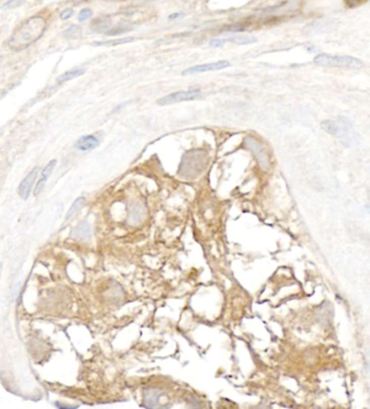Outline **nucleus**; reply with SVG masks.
Wrapping results in <instances>:
<instances>
[{
  "label": "nucleus",
  "instance_id": "1",
  "mask_svg": "<svg viewBox=\"0 0 370 409\" xmlns=\"http://www.w3.org/2000/svg\"><path fill=\"white\" fill-rule=\"evenodd\" d=\"M46 31V21L41 16H32L22 22L14 31L9 40V47L14 51H22L40 40Z\"/></svg>",
  "mask_w": 370,
  "mask_h": 409
},
{
  "label": "nucleus",
  "instance_id": "2",
  "mask_svg": "<svg viewBox=\"0 0 370 409\" xmlns=\"http://www.w3.org/2000/svg\"><path fill=\"white\" fill-rule=\"evenodd\" d=\"M206 154L201 151H193L186 153L182 159V164L179 168V174L185 178H195L200 171L205 169L206 164Z\"/></svg>",
  "mask_w": 370,
  "mask_h": 409
},
{
  "label": "nucleus",
  "instance_id": "3",
  "mask_svg": "<svg viewBox=\"0 0 370 409\" xmlns=\"http://www.w3.org/2000/svg\"><path fill=\"white\" fill-rule=\"evenodd\" d=\"M315 65L328 68H361L364 63L360 60L350 55H332L327 53H321L315 57Z\"/></svg>",
  "mask_w": 370,
  "mask_h": 409
},
{
  "label": "nucleus",
  "instance_id": "4",
  "mask_svg": "<svg viewBox=\"0 0 370 409\" xmlns=\"http://www.w3.org/2000/svg\"><path fill=\"white\" fill-rule=\"evenodd\" d=\"M336 120L338 122V133L336 137L341 141V143L344 147L349 148V147L357 146L358 142H359V135L353 127L352 122L344 116H338Z\"/></svg>",
  "mask_w": 370,
  "mask_h": 409
},
{
  "label": "nucleus",
  "instance_id": "5",
  "mask_svg": "<svg viewBox=\"0 0 370 409\" xmlns=\"http://www.w3.org/2000/svg\"><path fill=\"white\" fill-rule=\"evenodd\" d=\"M201 96H202V93L200 89H189V90L175 91V93L169 94V95L161 97L157 102H158V105H163V106H166V105L177 104V102L196 100V99H200Z\"/></svg>",
  "mask_w": 370,
  "mask_h": 409
},
{
  "label": "nucleus",
  "instance_id": "6",
  "mask_svg": "<svg viewBox=\"0 0 370 409\" xmlns=\"http://www.w3.org/2000/svg\"><path fill=\"white\" fill-rule=\"evenodd\" d=\"M244 144L254 154L255 159L258 160V164H259L260 168L263 170H268L271 168V159H269V155L264 151L263 146H261L259 142L255 140L254 137H252V136H247L246 140H244Z\"/></svg>",
  "mask_w": 370,
  "mask_h": 409
},
{
  "label": "nucleus",
  "instance_id": "7",
  "mask_svg": "<svg viewBox=\"0 0 370 409\" xmlns=\"http://www.w3.org/2000/svg\"><path fill=\"white\" fill-rule=\"evenodd\" d=\"M230 62L229 61H218L214 63H206V65H199L194 67H189L185 71H183V76H188V74L194 73H204V72L210 71H221V69L229 68Z\"/></svg>",
  "mask_w": 370,
  "mask_h": 409
},
{
  "label": "nucleus",
  "instance_id": "8",
  "mask_svg": "<svg viewBox=\"0 0 370 409\" xmlns=\"http://www.w3.org/2000/svg\"><path fill=\"white\" fill-rule=\"evenodd\" d=\"M38 170H40L38 168H33L32 170L30 171L26 177H25V179L21 182L20 186H19V195L21 196V199H24V200L29 199L30 193L32 191L33 184H35L36 179H37Z\"/></svg>",
  "mask_w": 370,
  "mask_h": 409
},
{
  "label": "nucleus",
  "instance_id": "9",
  "mask_svg": "<svg viewBox=\"0 0 370 409\" xmlns=\"http://www.w3.org/2000/svg\"><path fill=\"white\" fill-rule=\"evenodd\" d=\"M100 144V141L95 136L93 135H88V136H83L78 140L76 143H74V148L78 149L80 152H88L91 151V149L96 148Z\"/></svg>",
  "mask_w": 370,
  "mask_h": 409
},
{
  "label": "nucleus",
  "instance_id": "10",
  "mask_svg": "<svg viewBox=\"0 0 370 409\" xmlns=\"http://www.w3.org/2000/svg\"><path fill=\"white\" fill-rule=\"evenodd\" d=\"M56 164H57V160L54 159V160H51V162H49L48 164H47V165H44V168L42 170V174H41L40 180H38L37 184L35 185V190H33L35 195H38L41 193V191H42V189L44 188V184H46L47 180H48L49 175H51L52 170L55 169Z\"/></svg>",
  "mask_w": 370,
  "mask_h": 409
},
{
  "label": "nucleus",
  "instance_id": "11",
  "mask_svg": "<svg viewBox=\"0 0 370 409\" xmlns=\"http://www.w3.org/2000/svg\"><path fill=\"white\" fill-rule=\"evenodd\" d=\"M161 393L153 388H147L143 391V405L146 408H155L158 405Z\"/></svg>",
  "mask_w": 370,
  "mask_h": 409
},
{
  "label": "nucleus",
  "instance_id": "12",
  "mask_svg": "<svg viewBox=\"0 0 370 409\" xmlns=\"http://www.w3.org/2000/svg\"><path fill=\"white\" fill-rule=\"evenodd\" d=\"M85 73V69L83 68H73V69H69V71H67L66 73H63L62 76H60L57 78V84H63V83H67L69 82V80L74 79V78H78L80 77L82 74Z\"/></svg>",
  "mask_w": 370,
  "mask_h": 409
},
{
  "label": "nucleus",
  "instance_id": "13",
  "mask_svg": "<svg viewBox=\"0 0 370 409\" xmlns=\"http://www.w3.org/2000/svg\"><path fill=\"white\" fill-rule=\"evenodd\" d=\"M84 204H85V197L84 196L78 197L76 201H74L73 204H72L71 207H69L68 212H67V216H66V221H69V219H71L72 217L76 215L78 211H79L80 208L83 207V205H84Z\"/></svg>",
  "mask_w": 370,
  "mask_h": 409
},
{
  "label": "nucleus",
  "instance_id": "14",
  "mask_svg": "<svg viewBox=\"0 0 370 409\" xmlns=\"http://www.w3.org/2000/svg\"><path fill=\"white\" fill-rule=\"evenodd\" d=\"M132 30V27L129 26V25L126 24H119L116 25L115 27H113V29L108 30L107 32H105V35L107 36H119V35H122V33L125 32H129Z\"/></svg>",
  "mask_w": 370,
  "mask_h": 409
},
{
  "label": "nucleus",
  "instance_id": "15",
  "mask_svg": "<svg viewBox=\"0 0 370 409\" xmlns=\"http://www.w3.org/2000/svg\"><path fill=\"white\" fill-rule=\"evenodd\" d=\"M76 236L82 239L90 238V226L88 224V222H82V223L76 228Z\"/></svg>",
  "mask_w": 370,
  "mask_h": 409
},
{
  "label": "nucleus",
  "instance_id": "16",
  "mask_svg": "<svg viewBox=\"0 0 370 409\" xmlns=\"http://www.w3.org/2000/svg\"><path fill=\"white\" fill-rule=\"evenodd\" d=\"M133 41L132 37H126V38H119V40H108V41H98V42H94L93 46H118V44L122 43H127Z\"/></svg>",
  "mask_w": 370,
  "mask_h": 409
},
{
  "label": "nucleus",
  "instance_id": "17",
  "mask_svg": "<svg viewBox=\"0 0 370 409\" xmlns=\"http://www.w3.org/2000/svg\"><path fill=\"white\" fill-rule=\"evenodd\" d=\"M63 35L66 36L67 38H79L80 35H82V29H80L78 25H72L68 29L63 32Z\"/></svg>",
  "mask_w": 370,
  "mask_h": 409
},
{
  "label": "nucleus",
  "instance_id": "18",
  "mask_svg": "<svg viewBox=\"0 0 370 409\" xmlns=\"http://www.w3.org/2000/svg\"><path fill=\"white\" fill-rule=\"evenodd\" d=\"M230 41H232V42H236L238 44H249V43L257 42V38L250 37V36H235V37H231Z\"/></svg>",
  "mask_w": 370,
  "mask_h": 409
},
{
  "label": "nucleus",
  "instance_id": "19",
  "mask_svg": "<svg viewBox=\"0 0 370 409\" xmlns=\"http://www.w3.org/2000/svg\"><path fill=\"white\" fill-rule=\"evenodd\" d=\"M91 16H93V10L90 8H84V9L80 10L79 14H78V21H85L88 19H90Z\"/></svg>",
  "mask_w": 370,
  "mask_h": 409
},
{
  "label": "nucleus",
  "instance_id": "20",
  "mask_svg": "<svg viewBox=\"0 0 370 409\" xmlns=\"http://www.w3.org/2000/svg\"><path fill=\"white\" fill-rule=\"evenodd\" d=\"M73 14H74L73 8H66V9L61 13L60 18L62 19V20H68V19H71L72 16H73Z\"/></svg>",
  "mask_w": 370,
  "mask_h": 409
},
{
  "label": "nucleus",
  "instance_id": "21",
  "mask_svg": "<svg viewBox=\"0 0 370 409\" xmlns=\"http://www.w3.org/2000/svg\"><path fill=\"white\" fill-rule=\"evenodd\" d=\"M225 42H226V41L222 40V38H213V40L210 41V44L213 47H221L224 46Z\"/></svg>",
  "mask_w": 370,
  "mask_h": 409
},
{
  "label": "nucleus",
  "instance_id": "22",
  "mask_svg": "<svg viewBox=\"0 0 370 409\" xmlns=\"http://www.w3.org/2000/svg\"><path fill=\"white\" fill-rule=\"evenodd\" d=\"M24 4V2H21V0H19V2H8L4 4V8H16V7H20V5Z\"/></svg>",
  "mask_w": 370,
  "mask_h": 409
},
{
  "label": "nucleus",
  "instance_id": "23",
  "mask_svg": "<svg viewBox=\"0 0 370 409\" xmlns=\"http://www.w3.org/2000/svg\"><path fill=\"white\" fill-rule=\"evenodd\" d=\"M183 15H184L183 13H175V14H172V15L169 16V19H171V20H175V19L180 18V16H183Z\"/></svg>",
  "mask_w": 370,
  "mask_h": 409
},
{
  "label": "nucleus",
  "instance_id": "24",
  "mask_svg": "<svg viewBox=\"0 0 370 409\" xmlns=\"http://www.w3.org/2000/svg\"><path fill=\"white\" fill-rule=\"evenodd\" d=\"M346 4L348 5V7H350V8H353V7H355V5H359L360 4V2H346Z\"/></svg>",
  "mask_w": 370,
  "mask_h": 409
}]
</instances>
